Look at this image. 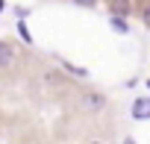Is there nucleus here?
I'll return each mask as SVG.
<instances>
[{"label": "nucleus", "mask_w": 150, "mask_h": 144, "mask_svg": "<svg viewBox=\"0 0 150 144\" xmlns=\"http://www.w3.org/2000/svg\"><path fill=\"white\" fill-rule=\"evenodd\" d=\"M132 118L135 121H150V97H135L132 100Z\"/></svg>", "instance_id": "1"}, {"label": "nucleus", "mask_w": 150, "mask_h": 144, "mask_svg": "<svg viewBox=\"0 0 150 144\" xmlns=\"http://www.w3.org/2000/svg\"><path fill=\"white\" fill-rule=\"evenodd\" d=\"M12 59H15V50H12V44L0 41V71H3V68H9V65H12Z\"/></svg>", "instance_id": "2"}, {"label": "nucleus", "mask_w": 150, "mask_h": 144, "mask_svg": "<svg viewBox=\"0 0 150 144\" xmlns=\"http://www.w3.org/2000/svg\"><path fill=\"white\" fill-rule=\"evenodd\" d=\"M129 9H132V3H129V0H109V12L112 15H129Z\"/></svg>", "instance_id": "3"}, {"label": "nucleus", "mask_w": 150, "mask_h": 144, "mask_svg": "<svg viewBox=\"0 0 150 144\" xmlns=\"http://www.w3.org/2000/svg\"><path fill=\"white\" fill-rule=\"evenodd\" d=\"M109 27H112L115 32H121V35H127V32H129V24H127V18H124V15H109Z\"/></svg>", "instance_id": "4"}, {"label": "nucleus", "mask_w": 150, "mask_h": 144, "mask_svg": "<svg viewBox=\"0 0 150 144\" xmlns=\"http://www.w3.org/2000/svg\"><path fill=\"white\" fill-rule=\"evenodd\" d=\"M65 71H71L74 77H88V71H86V68H77V65H71V62H65Z\"/></svg>", "instance_id": "5"}, {"label": "nucleus", "mask_w": 150, "mask_h": 144, "mask_svg": "<svg viewBox=\"0 0 150 144\" xmlns=\"http://www.w3.org/2000/svg\"><path fill=\"white\" fill-rule=\"evenodd\" d=\"M18 32H21V38H24L27 44L33 41V38H30V30H27V24H24V21H18Z\"/></svg>", "instance_id": "6"}, {"label": "nucleus", "mask_w": 150, "mask_h": 144, "mask_svg": "<svg viewBox=\"0 0 150 144\" xmlns=\"http://www.w3.org/2000/svg\"><path fill=\"white\" fill-rule=\"evenodd\" d=\"M71 3H77V6H86V9H91L97 0H71Z\"/></svg>", "instance_id": "7"}, {"label": "nucleus", "mask_w": 150, "mask_h": 144, "mask_svg": "<svg viewBox=\"0 0 150 144\" xmlns=\"http://www.w3.org/2000/svg\"><path fill=\"white\" fill-rule=\"evenodd\" d=\"M141 21H144V24H147V27H150V3H147V6H144V12H141Z\"/></svg>", "instance_id": "8"}, {"label": "nucleus", "mask_w": 150, "mask_h": 144, "mask_svg": "<svg viewBox=\"0 0 150 144\" xmlns=\"http://www.w3.org/2000/svg\"><path fill=\"white\" fill-rule=\"evenodd\" d=\"M15 15H18V18H27V15H30V9H24V6H15Z\"/></svg>", "instance_id": "9"}, {"label": "nucleus", "mask_w": 150, "mask_h": 144, "mask_svg": "<svg viewBox=\"0 0 150 144\" xmlns=\"http://www.w3.org/2000/svg\"><path fill=\"white\" fill-rule=\"evenodd\" d=\"M124 144H135V141H132V138H127V141H124Z\"/></svg>", "instance_id": "10"}, {"label": "nucleus", "mask_w": 150, "mask_h": 144, "mask_svg": "<svg viewBox=\"0 0 150 144\" xmlns=\"http://www.w3.org/2000/svg\"><path fill=\"white\" fill-rule=\"evenodd\" d=\"M91 144H100V141H91Z\"/></svg>", "instance_id": "11"}]
</instances>
